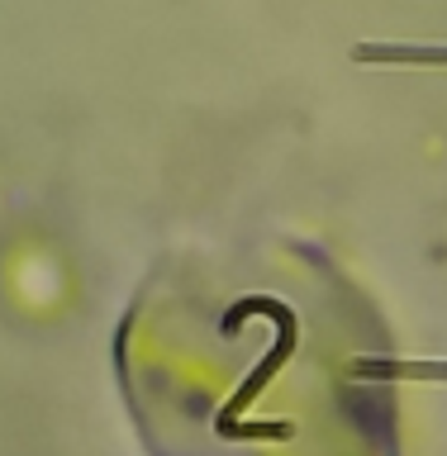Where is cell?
Wrapping results in <instances>:
<instances>
[{"instance_id": "obj_1", "label": "cell", "mask_w": 447, "mask_h": 456, "mask_svg": "<svg viewBox=\"0 0 447 456\" xmlns=\"http://www.w3.org/2000/svg\"><path fill=\"white\" fill-rule=\"evenodd\" d=\"M352 62L362 67H447V43H357Z\"/></svg>"}]
</instances>
